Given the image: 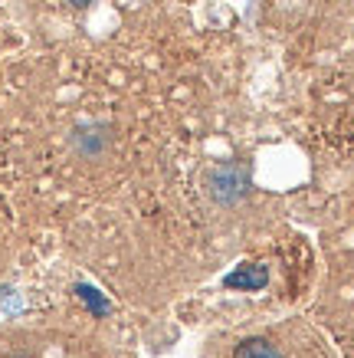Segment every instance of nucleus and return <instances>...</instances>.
<instances>
[{
    "instance_id": "obj_1",
    "label": "nucleus",
    "mask_w": 354,
    "mask_h": 358,
    "mask_svg": "<svg viewBox=\"0 0 354 358\" xmlns=\"http://www.w3.org/2000/svg\"><path fill=\"white\" fill-rule=\"evenodd\" d=\"M249 171L243 164H220L214 174H210V194H214L216 204H236L249 194Z\"/></svg>"
},
{
    "instance_id": "obj_3",
    "label": "nucleus",
    "mask_w": 354,
    "mask_h": 358,
    "mask_svg": "<svg viewBox=\"0 0 354 358\" xmlns=\"http://www.w3.org/2000/svg\"><path fill=\"white\" fill-rule=\"evenodd\" d=\"M230 286H266V270H259L256 276H253V273H243V276H239V273H236V276H230Z\"/></svg>"
},
{
    "instance_id": "obj_4",
    "label": "nucleus",
    "mask_w": 354,
    "mask_h": 358,
    "mask_svg": "<svg viewBox=\"0 0 354 358\" xmlns=\"http://www.w3.org/2000/svg\"><path fill=\"white\" fill-rule=\"evenodd\" d=\"M69 3H89V0H69Z\"/></svg>"
},
{
    "instance_id": "obj_2",
    "label": "nucleus",
    "mask_w": 354,
    "mask_h": 358,
    "mask_svg": "<svg viewBox=\"0 0 354 358\" xmlns=\"http://www.w3.org/2000/svg\"><path fill=\"white\" fill-rule=\"evenodd\" d=\"M233 358H282L279 348L266 342V338H246V342H239L233 352Z\"/></svg>"
}]
</instances>
